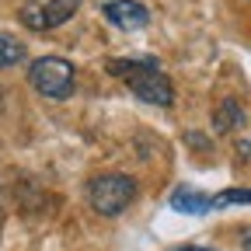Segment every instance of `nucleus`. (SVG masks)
I'll return each instance as SVG.
<instances>
[{
  "label": "nucleus",
  "mask_w": 251,
  "mask_h": 251,
  "mask_svg": "<svg viewBox=\"0 0 251 251\" xmlns=\"http://www.w3.org/2000/svg\"><path fill=\"white\" fill-rule=\"evenodd\" d=\"M108 74L119 77L147 105L171 108V101H175V87H171L168 74L157 67L153 59H112L108 63Z\"/></svg>",
  "instance_id": "obj_1"
},
{
  "label": "nucleus",
  "mask_w": 251,
  "mask_h": 251,
  "mask_svg": "<svg viewBox=\"0 0 251 251\" xmlns=\"http://www.w3.org/2000/svg\"><path fill=\"white\" fill-rule=\"evenodd\" d=\"M28 84L35 87L42 98H52V101H67L74 94V84H77V74H74V63L63 59V56H42L28 67Z\"/></svg>",
  "instance_id": "obj_2"
},
{
  "label": "nucleus",
  "mask_w": 251,
  "mask_h": 251,
  "mask_svg": "<svg viewBox=\"0 0 251 251\" xmlns=\"http://www.w3.org/2000/svg\"><path fill=\"white\" fill-rule=\"evenodd\" d=\"M136 199V181L129 175H98L87 185V202L101 216H119Z\"/></svg>",
  "instance_id": "obj_3"
},
{
  "label": "nucleus",
  "mask_w": 251,
  "mask_h": 251,
  "mask_svg": "<svg viewBox=\"0 0 251 251\" xmlns=\"http://www.w3.org/2000/svg\"><path fill=\"white\" fill-rule=\"evenodd\" d=\"M77 7H80V0H49L42 7H25L21 21L31 31H49V28H59L63 21H70Z\"/></svg>",
  "instance_id": "obj_4"
},
{
  "label": "nucleus",
  "mask_w": 251,
  "mask_h": 251,
  "mask_svg": "<svg viewBox=\"0 0 251 251\" xmlns=\"http://www.w3.org/2000/svg\"><path fill=\"white\" fill-rule=\"evenodd\" d=\"M101 14L112 28H122V31H140V28L150 25V11L140 0H108L101 7Z\"/></svg>",
  "instance_id": "obj_5"
},
{
  "label": "nucleus",
  "mask_w": 251,
  "mask_h": 251,
  "mask_svg": "<svg viewBox=\"0 0 251 251\" xmlns=\"http://www.w3.org/2000/svg\"><path fill=\"white\" fill-rule=\"evenodd\" d=\"M171 209L178 213H188V216H202L213 209V199L202 196L199 188H188V185H178L175 192H171Z\"/></svg>",
  "instance_id": "obj_6"
},
{
  "label": "nucleus",
  "mask_w": 251,
  "mask_h": 251,
  "mask_svg": "<svg viewBox=\"0 0 251 251\" xmlns=\"http://www.w3.org/2000/svg\"><path fill=\"white\" fill-rule=\"evenodd\" d=\"M213 126H216V133L237 129V126H244V108L234 98H224V101L216 105V112H213Z\"/></svg>",
  "instance_id": "obj_7"
},
{
  "label": "nucleus",
  "mask_w": 251,
  "mask_h": 251,
  "mask_svg": "<svg viewBox=\"0 0 251 251\" xmlns=\"http://www.w3.org/2000/svg\"><path fill=\"white\" fill-rule=\"evenodd\" d=\"M21 59H25V46H21L18 39H11L7 31H0V70L18 67Z\"/></svg>",
  "instance_id": "obj_8"
},
{
  "label": "nucleus",
  "mask_w": 251,
  "mask_h": 251,
  "mask_svg": "<svg viewBox=\"0 0 251 251\" xmlns=\"http://www.w3.org/2000/svg\"><path fill=\"white\" fill-rule=\"evenodd\" d=\"M251 202V188H227V192L213 196V209H227V206H248Z\"/></svg>",
  "instance_id": "obj_9"
},
{
  "label": "nucleus",
  "mask_w": 251,
  "mask_h": 251,
  "mask_svg": "<svg viewBox=\"0 0 251 251\" xmlns=\"http://www.w3.org/2000/svg\"><path fill=\"white\" fill-rule=\"evenodd\" d=\"M237 153H241V161H251V140H241L237 143Z\"/></svg>",
  "instance_id": "obj_10"
},
{
  "label": "nucleus",
  "mask_w": 251,
  "mask_h": 251,
  "mask_svg": "<svg viewBox=\"0 0 251 251\" xmlns=\"http://www.w3.org/2000/svg\"><path fill=\"white\" fill-rule=\"evenodd\" d=\"M171 251H213V248H196V244H185V248H171Z\"/></svg>",
  "instance_id": "obj_11"
},
{
  "label": "nucleus",
  "mask_w": 251,
  "mask_h": 251,
  "mask_svg": "<svg viewBox=\"0 0 251 251\" xmlns=\"http://www.w3.org/2000/svg\"><path fill=\"white\" fill-rule=\"evenodd\" d=\"M244 251H251V230L244 234Z\"/></svg>",
  "instance_id": "obj_12"
}]
</instances>
